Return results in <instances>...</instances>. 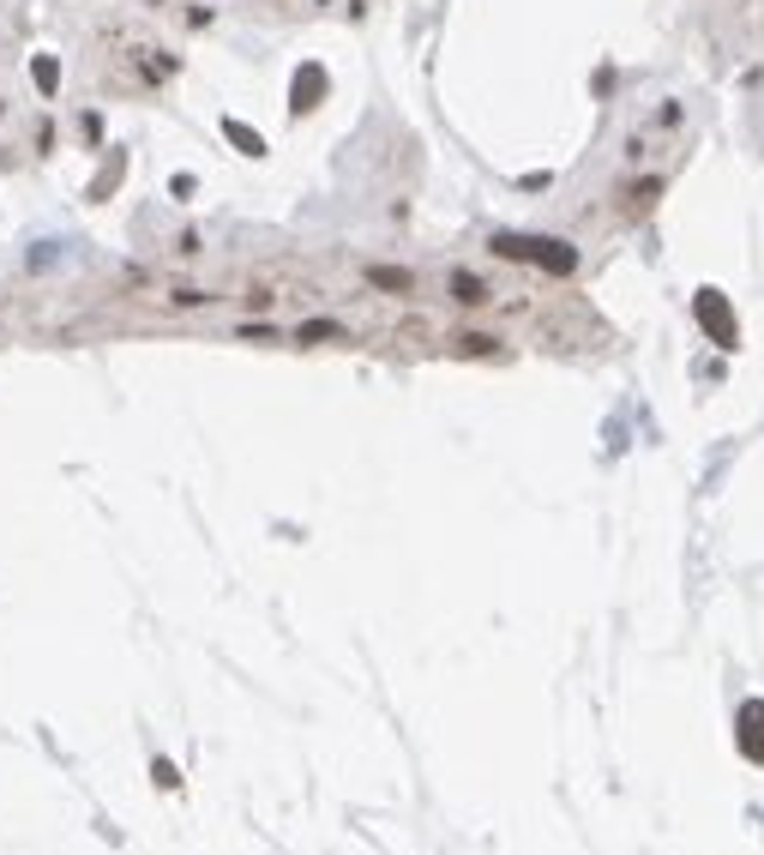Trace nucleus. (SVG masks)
<instances>
[{
  "mask_svg": "<svg viewBox=\"0 0 764 855\" xmlns=\"http://www.w3.org/2000/svg\"><path fill=\"white\" fill-rule=\"evenodd\" d=\"M452 289H457V302H464V308H481V302H488V284H481V277H469V272H457Z\"/></svg>",
  "mask_w": 764,
  "mask_h": 855,
  "instance_id": "8",
  "label": "nucleus"
},
{
  "mask_svg": "<svg viewBox=\"0 0 764 855\" xmlns=\"http://www.w3.org/2000/svg\"><path fill=\"white\" fill-rule=\"evenodd\" d=\"M367 284H374V289H391V296H410L416 277L403 272V265H367Z\"/></svg>",
  "mask_w": 764,
  "mask_h": 855,
  "instance_id": "4",
  "label": "nucleus"
},
{
  "mask_svg": "<svg viewBox=\"0 0 764 855\" xmlns=\"http://www.w3.org/2000/svg\"><path fill=\"white\" fill-rule=\"evenodd\" d=\"M301 338H343V326H331V320H313V326H301Z\"/></svg>",
  "mask_w": 764,
  "mask_h": 855,
  "instance_id": "10",
  "label": "nucleus"
},
{
  "mask_svg": "<svg viewBox=\"0 0 764 855\" xmlns=\"http://www.w3.org/2000/svg\"><path fill=\"white\" fill-rule=\"evenodd\" d=\"M698 326L710 331V338L722 343V350H734V338H741V326H734L729 302H722V289H698Z\"/></svg>",
  "mask_w": 764,
  "mask_h": 855,
  "instance_id": "2",
  "label": "nucleus"
},
{
  "mask_svg": "<svg viewBox=\"0 0 764 855\" xmlns=\"http://www.w3.org/2000/svg\"><path fill=\"white\" fill-rule=\"evenodd\" d=\"M31 79H36V91H43V97H55V91H60V67H55V55H36V61H31Z\"/></svg>",
  "mask_w": 764,
  "mask_h": 855,
  "instance_id": "7",
  "label": "nucleus"
},
{
  "mask_svg": "<svg viewBox=\"0 0 764 855\" xmlns=\"http://www.w3.org/2000/svg\"><path fill=\"white\" fill-rule=\"evenodd\" d=\"M457 343H464V355H488V350H494L488 331H469V338H457Z\"/></svg>",
  "mask_w": 764,
  "mask_h": 855,
  "instance_id": "9",
  "label": "nucleus"
},
{
  "mask_svg": "<svg viewBox=\"0 0 764 855\" xmlns=\"http://www.w3.org/2000/svg\"><path fill=\"white\" fill-rule=\"evenodd\" d=\"M223 139H229V145L241 151V157H265V139L253 133L247 121H235V114H229V121H223Z\"/></svg>",
  "mask_w": 764,
  "mask_h": 855,
  "instance_id": "5",
  "label": "nucleus"
},
{
  "mask_svg": "<svg viewBox=\"0 0 764 855\" xmlns=\"http://www.w3.org/2000/svg\"><path fill=\"white\" fill-rule=\"evenodd\" d=\"M500 260H518V265H542L547 277H572L578 272V248L560 235H518V229H500V235L488 241Z\"/></svg>",
  "mask_w": 764,
  "mask_h": 855,
  "instance_id": "1",
  "label": "nucleus"
},
{
  "mask_svg": "<svg viewBox=\"0 0 764 855\" xmlns=\"http://www.w3.org/2000/svg\"><path fill=\"white\" fill-rule=\"evenodd\" d=\"M741 730H746V753L764 759V705H746L741 711Z\"/></svg>",
  "mask_w": 764,
  "mask_h": 855,
  "instance_id": "6",
  "label": "nucleus"
},
{
  "mask_svg": "<svg viewBox=\"0 0 764 855\" xmlns=\"http://www.w3.org/2000/svg\"><path fill=\"white\" fill-rule=\"evenodd\" d=\"M325 67H313V61H308V67H301L296 73V85H289V109H296V114H308V109H320L325 103Z\"/></svg>",
  "mask_w": 764,
  "mask_h": 855,
  "instance_id": "3",
  "label": "nucleus"
},
{
  "mask_svg": "<svg viewBox=\"0 0 764 855\" xmlns=\"http://www.w3.org/2000/svg\"><path fill=\"white\" fill-rule=\"evenodd\" d=\"M151 777H157L163 789H175V783H181V777H175V765H169V759H157V765H151Z\"/></svg>",
  "mask_w": 764,
  "mask_h": 855,
  "instance_id": "11",
  "label": "nucleus"
}]
</instances>
